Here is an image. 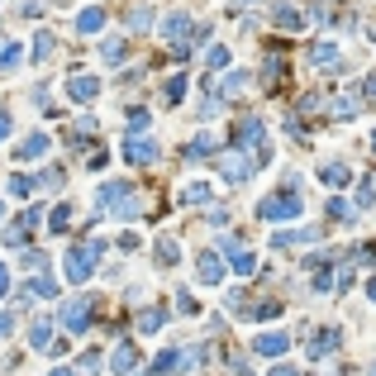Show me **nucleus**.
<instances>
[{
	"label": "nucleus",
	"instance_id": "1",
	"mask_svg": "<svg viewBox=\"0 0 376 376\" xmlns=\"http://www.w3.org/2000/svg\"><path fill=\"white\" fill-rule=\"evenodd\" d=\"M105 257V239H86L81 248H67V257H62V271H67V281H91L96 276V262Z\"/></svg>",
	"mask_w": 376,
	"mask_h": 376
},
{
	"label": "nucleus",
	"instance_id": "2",
	"mask_svg": "<svg viewBox=\"0 0 376 376\" xmlns=\"http://www.w3.org/2000/svg\"><path fill=\"white\" fill-rule=\"evenodd\" d=\"M234 148H243V153H253V167H267L271 162V148H267V129H262V119H243L239 129H234Z\"/></svg>",
	"mask_w": 376,
	"mask_h": 376
},
{
	"label": "nucleus",
	"instance_id": "3",
	"mask_svg": "<svg viewBox=\"0 0 376 376\" xmlns=\"http://www.w3.org/2000/svg\"><path fill=\"white\" fill-rule=\"evenodd\" d=\"M62 329L67 333H86L91 324H96V296H72V300H62Z\"/></svg>",
	"mask_w": 376,
	"mask_h": 376
},
{
	"label": "nucleus",
	"instance_id": "4",
	"mask_svg": "<svg viewBox=\"0 0 376 376\" xmlns=\"http://www.w3.org/2000/svg\"><path fill=\"white\" fill-rule=\"evenodd\" d=\"M300 210H305V205H300L296 190H281V195H267V200L257 205V219H271V224H276V219H300Z\"/></svg>",
	"mask_w": 376,
	"mask_h": 376
},
{
	"label": "nucleus",
	"instance_id": "5",
	"mask_svg": "<svg viewBox=\"0 0 376 376\" xmlns=\"http://www.w3.org/2000/svg\"><path fill=\"white\" fill-rule=\"evenodd\" d=\"M38 219H43V210H24L20 219H10V224H5L0 243H10V248H24V243H29V234L38 229Z\"/></svg>",
	"mask_w": 376,
	"mask_h": 376
},
{
	"label": "nucleus",
	"instance_id": "6",
	"mask_svg": "<svg viewBox=\"0 0 376 376\" xmlns=\"http://www.w3.org/2000/svg\"><path fill=\"white\" fill-rule=\"evenodd\" d=\"M158 158H162V148L153 143V138H138V134L124 138V162H134V167H153Z\"/></svg>",
	"mask_w": 376,
	"mask_h": 376
},
{
	"label": "nucleus",
	"instance_id": "7",
	"mask_svg": "<svg viewBox=\"0 0 376 376\" xmlns=\"http://www.w3.org/2000/svg\"><path fill=\"white\" fill-rule=\"evenodd\" d=\"M190 362H195V352L167 348V352H158V357H153V372H148V376H172V372H181V367H190Z\"/></svg>",
	"mask_w": 376,
	"mask_h": 376
},
{
	"label": "nucleus",
	"instance_id": "8",
	"mask_svg": "<svg viewBox=\"0 0 376 376\" xmlns=\"http://www.w3.org/2000/svg\"><path fill=\"white\" fill-rule=\"evenodd\" d=\"M271 24L286 29V33H300V29H305V15H300L296 5H286V0H281V5H271Z\"/></svg>",
	"mask_w": 376,
	"mask_h": 376
},
{
	"label": "nucleus",
	"instance_id": "9",
	"mask_svg": "<svg viewBox=\"0 0 376 376\" xmlns=\"http://www.w3.org/2000/svg\"><path fill=\"white\" fill-rule=\"evenodd\" d=\"M129 195H134V186H129V181H105L96 200H100V210H119V205H124Z\"/></svg>",
	"mask_w": 376,
	"mask_h": 376
},
{
	"label": "nucleus",
	"instance_id": "10",
	"mask_svg": "<svg viewBox=\"0 0 376 376\" xmlns=\"http://www.w3.org/2000/svg\"><path fill=\"white\" fill-rule=\"evenodd\" d=\"M195 271H200L205 286H219V281H224V262H219V253H200V257H195Z\"/></svg>",
	"mask_w": 376,
	"mask_h": 376
},
{
	"label": "nucleus",
	"instance_id": "11",
	"mask_svg": "<svg viewBox=\"0 0 376 376\" xmlns=\"http://www.w3.org/2000/svg\"><path fill=\"white\" fill-rule=\"evenodd\" d=\"M224 253L234 257V271H239V276H253V267H257V257H253V253H248V248H243L239 239H224Z\"/></svg>",
	"mask_w": 376,
	"mask_h": 376
},
{
	"label": "nucleus",
	"instance_id": "12",
	"mask_svg": "<svg viewBox=\"0 0 376 376\" xmlns=\"http://www.w3.org/2000/svg\"><path fill=\"white\" fill-rule=\"evenodd\" d=\"M96 91H100V81L91 77V72H77V77L67 81V96L72 100H96Z\"/></svg>",
	"mask_w": 376,
	"mask_h": 376
},
{
	"label": "nucleus",
	"instance_id": "13",
	"mask_svg": "<svg viewBox=\"0 0 376 376\" xmlns=\"http://www.w3.org/2000/svg\"><path fill=\"white\" fill-rule=\"evenodd\" d=\"M219 172H224V181H234V186H239V181H248V172H253V162L243 158V153H229V158L219 162Z\"/></svg>",
	"mask_w": 376,
	"mask_h": 376
},
{
	"label": "nucleus",
	"instance_id": "14",
	"mask_svg": "<svg viewBox=\"0 0 376 376\" xmlns=\"http://www.w3.org/2000/svg\"><path fill=\"white\" fill-rule=\"evenodd\" d=\"M138 367V348L134 343H119V348L110 352V372H119V376H129Z\"/></svg>",
	"mask_w": 376,
	"mask_h": 376
},
{
	"label": "nucleus",
	"instance_id": "15",
	"mask_svg": "<svg viewBox=\"0 0 376 376\" xmlns=\"http://www.w3.org/2000/svg\"><path fill=\"white\" fill-rule=\"evenodd\" d=\"M100 62H110V67L129 62V38H105V43H100Z\"/></svg>",
	"mask_w": 376,
	"mask_h": 376
},
{
	"label": "nucleus",
	"instance_id": "16",
	"mask_svg": "<svg viewBox=\"0 0 376 376\" xmlns=\"http://www.w3.org/2000/svg\"><path fill=\"white\" fill-rule=\"evenodd\" d=\"M286 348H291V338H286V333H262V338L253 343V352H262V357H281Z\"/></svg>",
	"mask_w": 376,
	"mask_h": 376
},
{
	"label": "nucleus",
	"instance_id": "17",
	"mask_svg": "<svg viewBox=\"0 0 376 376\" xmlns=\"http://www.w3.org/2000/svg\"><path fill=\"white\" fill-rule=\"evenodd\" d=\"M48 148H53V138H48V134H29L24 143H20V162H29V158H43Z\"/></svg>",
	"mask_w": 376,
	"mask_h": 376
},
{
	"label": "nucleus",
	"instance_id": "18",
	"mask_svg": "<svg viewBox=\"0 0 376 376\" xmlns=\"http://www.w3.org/2000/svg\"><path fill=\"white\" fill-rule=\"evenodd\" d=\"M100 29H105V10H81L77 15V33L91 38V33H100Z\"/></svg>",
	"mask_w": 376,
	"mask_h": 376
},
{
	"label": "nucleus",
	"instance_id": "19",
	"mask_svg": "<svg viewBox=\"0 0 376 376\" xmlns=\"http://www.w3.org/2000/svg\"><path fill=\"white\" fill-rule=\"evenodd\" d=\"M310 62H315V67H338V43H329V38L315 43V48H310Z\"/></svg>",
	"mask_w": 376,
	"mask_h": 376
},
{
	"label": "nucleus",
	"instance_id": "20",
	"mask_svg": "<svg viewBox=\"0 0 376 376\" xmlns=\"http://www.w3.org/2000/svg\"><path fill=\"white\" fill-rule=\"evenodd\" d=\"M333 348H338V329H319V333L310 338V352H315V357H329Z\"/></svg>",
	"mask_w": 376,
	"mask_h": 376
},
{
	"label": "nucleus",
	"instance_id": "21",
	"mask_svg": "<svg viewBox=\"0 0 376 376\" xmlns=\"http://www.w3.org/2000/svg\"><path fill=\"white\" fill-rule=\"evenodd\" d=\"M53 48H57V38L48 33V29H38V33H33V48H29V53H33V62H48V57H53Z\"/></svg>",
	"mask_w": 376,
	"mask_h": 376
},
{
	"label": "nucleus",
	"instance_id": "22",
	"mask_svg": "<svg viewBox=\"0 0 376 376\" xmlns=\"http://www.w3.org/2000/svg\"><path fill=\"white\" fill-rule=\"evenodd\" d=\"M190 33V15H172L167 24H162V38H172V43H181Z\"/></svg>",
	"mask_w": 376,
	"mask_h": 376
},
{
	"label": "nucleus",
	"instance_id": "23",
	"mask_svg": "<svg viewBox=\"0 0 376 376\" xmlns=\"http://www.w3.org/2000/svg\"><path fill=\"white\" fill-rule=\"evenodd\" d=\"M319 181H324V186H348V167H343V162H324Z\"/></svg>",
	"mask_w": 376,
	"mask_h": 376
},
{
	"label": "nucleus",
	"instance_id": "24",
	"mask_svg": "<svg viewBox=\"0 0 376 376\" xmlns=\"http://www.w3.org/2000/svg\"><path fill=\"white\" fill-rule=\"evenodd\" d=\"M162 324H167V310L153 305V310H143V315H138V333H158Z\"/></svg>",
	"mask_w": 376,
	"mask_h": 376
},
{
	"label": "nucleus",
	"instance_id": "25",
	"mask_svg": "<svg viewBox=\"0 0 376 376\" xmlns=\"http://www.w3.org/2000/svg\"><path fill=\"white\" fill-rule=\"evenodd\" d=\"M181 96H186V77H181V72L162 81V100H167V105H181Z\"/></svg>",
	"mask_w": 376,
	"mask_h": 376
},
{
	"label": "nucleus",
	"instance_id": "26",
	"mask_svg": "<svg viewBox=\"0 0 376 376\" xmlns=\"http://www.w3.org/2000/svg\"><path fill=\"white\" fill-rule=\"evenodd\" d=\"M29 296H43V300H53V296H57V281L48 276V267H43L38 276H33V281H29Z\"/></svg>",
	"mask_w": 376,
	"mask_h": 376
},
{
	"label": "nucleus",
	"instance_id": "27",
	"mask_svg": "<svg viewBox=\"0 0 376 376\" xmlns=\"http://www.w3.org/2000/svg\"><path fill=\"white\" fill-rule=\"evenodd\" d=\"M310 239H319V234H315V229H281V234H276V248H291V243H310Z\"/></svg>",
	"mask_w": 376,
	"mask_h": 376
},
{
	"label": "nucleus",
	"instance_id": "28",
	"mask_svg": "<svg viewBox=\"0 0 376 376\" xmlns=\"http://www.w3.org/2000/svg\"><path fill=\"white\" fill-rule=\"evenodd\" d=\"M20 43H10V38H0V72H15L20 67Z\"/></svg>",
	"mask_w": 376,
	"mask_h": 376
},
{
	"label": "nucleus",
	"instance_id": "29",
	"mask_svg": "<svg viewBox=\"0 0 376 376\" xmlns=\"http://www.w3.org/2000/svg\"><path fill=\"white\" fill-rule=\"evenodd\" d=\"M158 262H162V267H176V262H181V248H176V239H158Z\"/></svg>",
	"mask_w": 376,
	"mask_h": 376
},
{
	"label": "nucleus",
	"instance_id": "30",
	"mask_svg": "<svg viewBox=\"0 0 376 376\" xmlns=\"http://www.w3.org/2000/svg\"><path fill=\"white\" fill-rule=\"evenodd\" d=\"M67 229H72V205H57L48 215V234H67Z\"/></svg>",
	"mask_w": 376,
	"mask_h": 376
},
{
	"label": "nucleus",
	"instance_id": "31",
	"mask_svg": "<svg viewBox=\"0 0 376 376\" xmlns=\"http://www.w3.org/2000/svg\"><path fill=\"white\" fill-rule=\"evenodd\" d=\"M181 200H186V205H205V200H210V181H195V186H186V190H181Z\"/></svg>",
	"mask_w": 376,
	"mask_h": 376
},
{
	"label": "nucleus",
	"instance_id": "32",
	"mask_svg": "<svg viewBox=\"0 0 376 376\" xmlns=\"http://www.w3.org/2000/svg\"><path fill=\"white\" fill-rule=\"evenodd\" d=\"M29 343H33V348H48V343H53V324L38 319L33 324V333H29Z\"/></svg>",
	"mask_w": 376,
	"mask_h": 376
},
{
	"label": "nucleus",
	"instance_id": "33",
	"mask_svg": "<svg viewBox=\"0 0 376 376\" xmlns=\"http://www.w3.org/2000/svg\"><path fill=\"white\" fill-rule=\"evenodd\" d=\"M243 86H248V72H229V77H224V86H219V91H224V96H239Z\"/></svg>",
	"mask_w": 376,
	"mask_h": 376
},
{
	"label": "nucleus",
	"instance_id": "34",
	"mask_svg": "<svg viewBox=\"0 0 376 376\" xmlns=\"http://www.w3.org/2000/svg\"><path fill=\"white\" fill-rule=\"evenodd\" d=\"M33 186H38V190H57V186H62V167H48V172H43Z\"/></svg>",
	"mask_w": 376,
	"mask_h": 376
},
{
	"label": "nucleus",
	"instance_id": "35",
	"mask_svg": "<svg viewBox=\"0 0 376 376\" xmlns=\"http://www.w3.org/2000/svg\"><path fill=\"white\" fill-rule=\"evenodd\" d=\"M210 153H215V134H200L190 143V158H210Z\"/></svg>",
	"mask_w": 376,
	"mask_h": 376
},
{
	"label": "nucleus",
	"instance_id": "36",
	"mask_svg": "<svg viewBox=\"0 0 376 376\" xmlns=\"http://www.w3.org/2000/svg\"><path fill=\"white\" fill-rule=\"evenodd\" d=\"M148 124H153V114H148V110H129V134H143Z\"/></svg>",
	"mask_w": 376,
	"mask_h": 376
},
{
	"label": "nucleus",
	"instance_id": "37",
	"mask_svg": "<svg viewBox=\"0 0 376 376\" xmlns=\"http://www.w3.org/2000/svg\"><path fill=\"white\" fill-rule=\"evenodd\" d=\"M148 24H153V15H148L143 5H134V10H129V29H148Z\"/></svg>",
	"mask_w": 376,
	"mask_h": 376
},
{
	"label": "nucleus",
	"instance_id": "38",
	"mask_svg": "<svg viewBox=\"0 0 376 376\" xmlns=\"http://www.w3.org/2000/svg\"><path fill=\"white\" fill-rule=\"evenodd\" d=\"M281 72H286V67H281V57H271V62H267V72H262V77H267V91H276Z\"/></svg>",
	"mask_w": 376,
	"mask_h": 376
},
{
	"label": "nucleus",
	"instance_id": "39",
	"mask_svg": "<svg viewBox=\"0 0 376 376\" xmlns=\"http://www.w3.org/2000/svg\"><path fill=\"white\" fill-rule=\"evenodd\" d=\"M205 62H210V72L229 67V48H210V53H205Z\"/></svg>",
	"mask_w": 376,
	"mask_h": 376
},
{
	"label": "nucleus",
	"instance_id": "40",
	"mask_svg": "<svg viewBox=\"0 0 376 376\" xmlns=\"http://www.w3.org/2000/svg\"><path fill=\"white\" fill-rule=\"evenodd\" d=\"M5 190H10V195H29V190H33V181H29V176H10V181H5Z\"/></svg>",
	"mask_w": 376,
	"mask_h": 376
},
{
	"label": "nucleus",
	"instance_id": "41",
	"mask_svg": "<svg viewBox=\"0 0 376 376\" xmlns=\"http://www.w3.org/2000/svg\"><path fill=\"white\" fill-rule=\"evenodd\" d=\"M376 200V186L372 181H362V186H357V205H362V210H367V205H372Z\"/></svg>",
	"mask_w": 376,
	"mask_h": 376
},
{
	"label": "nucleus",
	"instance_id": "42",
	"mask_svg": "<svg viewBox=\"0 0 376 376\" xmlns=\"http://www.w3.org/2000/svg\"><path fill=\"white\" fill-rule=\"evenodd\" d=\"M105 148H91V158H86V167H91V172H100V167H105Z\"/></svg>",
	"mask_w": 376,
	"mask_h": 376
},
{
	"label": "nucleus",
	"instance_id": "43",
	"mask_svg": "<svg viewBox=\"0 0 376 376\" xmlns=\"http://www.w3.org/2000/svg\"><path fill=\"white\" fill-rule=\"evenodd\" d=\"M176 305H181L186 315H200V310H195V300H190V291H176Z\"/></svg>",
	"mask_w": 376,
	"mask_h": 376
},
{
	"label": "nucleus",
	"instance_id": "44",
	"mask_svg": "<svg viewBox=\"0 0 376 376\" xmlns=\"http://www.w3.org/2000/svg\"><path fill=\"white\" fill-rule=\"evenodd\" d=\"M362 100H372V105H376V77L362 81Z\"/></svg>",
	"mask_w": 376,
	"mask_h": 376
},
{
	"label": "nucleus",
	"instance_id": "45",
	"mask_svg": "<svg viewBox=\"0 0 376 376\" xmlns=\"http://www.w3.org/2000/svg\"><path fill=\"white\" fill-rule=\"evenodd\" d=\"M0 333H15V315H10V310L0 315Z\"/></svg>",
	"mask_w": 376,
	"mask_h": 376
},
{
	"label": "nucleus",
	"instance_id": "46",
	"mask_svg": "<svg viewBox=\"0 0 376 376\" xmlns=\"http://www.w3.org/2000/svg\"><path fill=\"white\" fill-rule=\"evenodd\" d=\"M5 291H10V267L0 262V296H5Z\"/></svg>",
	"mask_w": 376,
	"mask_h": 376
},
{
	"label": "nucleus",
	"instance_id": "47",
	"mask_svg": "<svg viewBox=\"0 0 376 376\" xmlns=\"http://www.w3.org/2000/svg\"><path fill=\"white\" fill-rule=\"evenodd\" d=\"M5 134H10V114H0V143H5Z\"/></svg>",
	"mask_w": 376,
	"mask_h": 376
},
{
	"label": "nucleus",
	"instance_id": "48",
	"mask_svg": "<svg viewBox=\"0 0 376 376\" xmlns=\"http://www.w3.org/2000/svg\"><path fill=\"white\" fill-rule=\"evenodd\" d=\"M271 376H296V367H276V372H271Z\"/></svg>",
	"mask_w": 376,
	"mask_h": 376
},
{
	"label": "nucleus",
	"instance_id": "49",
	"mask_svg": "<svg viewBox=\"0 0 376 376\" xmlns=\"http://www.w3.org/2000/svg\"><path fill=\"white\" fill-rule=\"evenodd\" d=\"M48 376H77V372H72V367H57V372H48Z\"/></svg>",
	"mask_w": 376,
	"mask_h": 376
},
{
	"label": "nucleus",
	"instance_id": "50",
	"mask_svg": "<svg viewBox=\"0 0 376 376\" xmlns=\"http://www.w3.org/2000/svg\"><path fill=\"white\" fill-rule=\"evenodd\" d=\"M367 296H372V300H376V281H367Z\"/></svg>",
	"mask_w": 376,
	"mask_h": 376
},
{
	"label": "nucleus",
	"instance_id": "51",
	"mask_svg": "<svg viewBox=\"0 0 376 376\" xmlns=\"http://www.w3.org/2000/svg\"><path fill=\"white\" fill-rule=\"evenodd\" d=\"M372 148H376V134H372Z\"/></svg>",
	"mask_w": 376,
	"mask_h": 376
},
{
	"label": "nucleus",
	"instance_id": "52",
	"mask_svg": "<svg viewBox=\"0 0 376 376\" xmlns=\"http://www.w3.org/2000/svg\"><path fill=\"white\" fill-rule=\"evenodd\" d=\"M372 376H376V367H372Z\"/></svg>",
	"mask_w": 376,
	"mask_h": 376
}]
</instances>
